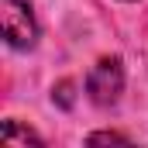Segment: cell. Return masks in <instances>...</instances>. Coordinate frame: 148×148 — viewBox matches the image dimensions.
<instances>
[{
  "mask_svg": "<svg viewBox=\"0 0 148 148\" xmlns=\"http://www.w3.org/2000/svg\"><path fill=\"white\" fill-rule=\"evenodd\" d=\"M0 28L10 48H35L38 24L28 0H0Z\"/></svg>",
  "mask_w": 148,
  "mask_h": 148,
  "instance_id": "obj_1",
  "label": "cell"
},
{
  "mask_svg": "<svg viewBox=\"0 0 148 148\" xmlns=\"http://www.w3.org/2000/svg\"><path fill=\"white\" fill-rule=\"evenodd\" d=\"M124 93V66L121 59H100L86 76V97L97 107H114Z\"/></svg>",
  "mask_w": 148,
  "mask_h": 148,
  "instance_id": "obj_2",
  "label": "cell"
},
{
  "mask_svg": "<svg viewBox=\"0 0 148 148\" xmlns=\"http://www.w3.org/2000/svg\"><path fill=\"white\" fill-rule=\"evenodd\" d=\"M3 145L7 148H14V145H41V138H38L35 131H28V127L7 121V124H3Z\"/></svg>",
  "mask_w": 148,
  "mask_h": 148,
  "instance_id": "obj_3",
  "label": "cell"
},
{
  "mask_svg": "<svg viewBox=\"0 0 148 148\" xmlns=\"http://www.w3.org/2000/svg\"><path fill=\"white\" fill-rule=\"evenodd\" d=\"M86 141H90V145H127V138H124V134H114V131H100V134H90Z\"/></svg>",
  "mask_w": 148,
  "mask_h": 148,
  "instance_id": "obj_4",
  "label": "cell"
},
{
  "mask_svg": "<svg viewBox=\"0 0 148 148\" xmlns=\"http://www.w3.org/2000/svg\"><path fill=\"white\" fill-rule=\"evenodd\" d=\"M69 90H73L69 83H62V86H59V100H62V107H69V103H73V97H69Z\"/></svg>",
  "mask_w": 148,
  "mask_h": 148,
  "instance_id": "obj_5",
  "label": "cell"
}]
</instances>
